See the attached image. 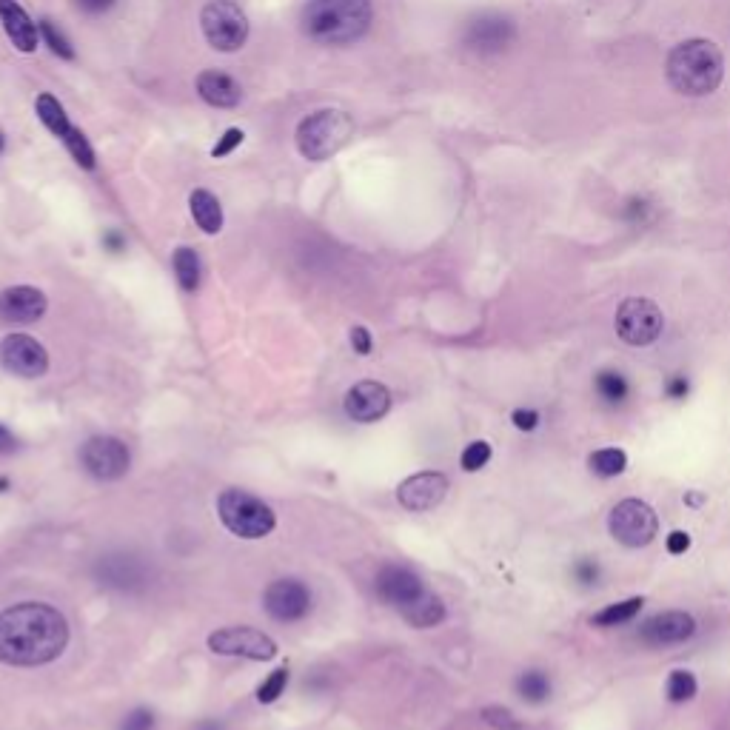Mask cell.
I'll list each match as a JSON object with an SVG mask.
<instances>
[{"mask_svg": "<svg viewBox=\"0 0 730 730\" xmlns=\"http://www.w3.org/2000/svg\"><path fill=\"white\" fill-rule=\"evenodd\" d=\"M3 149H6V137H3V132H0V154H3Z\"/></svg>", "mask_w": 730, "mask_h": 730, "instance_id": "49", "label": "cell"}, {"mask_svg": "<svg viewBox=\"0 0 730 730\" xmlns=\"http://www.w3.org/2000/svg\"><path fill=\"white\" fill-rule=\"evenodd\" d=\"M49 300L35 286H12L0 291V323L6 326H29L46 314Z\"/></svg>", "mask_w": 730, "mask_h": 730, "instance_id": "15", "label": "cell"}, {"mask_svg": "<svg viewBox=\"0 0 730 730\" xmlns=\"http://www.w3.org/2000/svg\"><path fill=\"white\" fill-rule=\"evenodd\" d=\"M9 488H12V482L6 480V477H0V494H3V491H9Z\"/></svg>", "mask_w": 730, "mask_h": 730, "instance_id": "48", "label": "cell"}, {"mask_svg": "<svg viewBox=\"0 0 730 730\" xmlns=\"http://www.w3.org/2000/svg\"><path fill=\"white\" fill-rule=\"evenodd\" d=\"M197 92L209 106H217V109H234L243 100L240 83L226 72H214V69L197 77Z\"/></svg>", "mask_w": 730, "mask_h": 730, "instance_id": "21", "label": "cell"}, {"mask_svg": "<svg viewBox=\"0 0 730 730\" xmlns=\"http://www.w3.org/2000/svg\"><path fill=\"white\" fill-rule=\"evenodd\" d=\"M374 591H377V596L383 599L385 605L403 611L411 599L423 594L425 585L414 571L400 568V565H385L383 571L377 574V579H374Z\"/></svg>", "mask_w": 730, "mask_h": 730, "instance_id": "18", "label": "cell"}, {"mask_svg": "<svg viewBox=\"0 0 730 730\" xmlns=\"http://www.w3.org/2000/svg\"><path fill=\"white\" fill-rule=\"evenodd\" d=\"M35 109H38V117L40 123L52 132L55 137H63L72 132V123H69V115H66V109L60 106L58 97L52 95H40L38 103H35Z\"/></svg>", "mask_w": 730, "mask_h": 730, "instance_id": "26", "label": "cell"}, {"mask_svg": "<svg viewBox=\"0 0 730 730\" xmlns=\"http://www.w3.org/2000/svg\"><path fill=\"white\" fill-rule=\"evenodd\" d=\"M189 209H192L194 223L206 231V234H217V231L223 229V206H220V200L212 192H206V189L192 192Z\"/></svg>", "mask_w": 730, "mask_h": 730, "instance_id": "23", "label": "cell"}, {"mask_svg": "<svg viewBox=\"0 0 730 730\" xmlns=\"http://www.w3.org/2000/svg\"><path fill=\"white\" fill-rule=\"evenodd\" d=\"M203 35L217 52H237L249 38V18L231 0H212L200 15Z\"/></svg>", "mask_w": 730, "mask_h": 730, "instance_id": "6", "label": "cell"}, {"mask_svg": "<svg viewBox=\"0 0 730 730\" xmlns=\"http://www.w3.org/2000/svg\"><path fill=\"white\" fill-rule=\"evenodd\" d=\"M351 348L365 357V354H371V331L365 326H354L351 328Z\"/></svg>", "mask_w": 730, "mask_h": 730, "instance_id": "42", "label": "cell"}, {"mask_svg": "<svg viewBox=\"0 0 730 730\" xmlns=\"http://www.w3.org/2000/svg\"><path fill=\"white\" fill-rule=\"evenodd\" d=\"M243 137H246V135H243L240 129H229L226 135L220 137V143L214 146L212 154H214V157H226V154H231L234 149H237V146H240V143H243Z\"/></svg>", "mask_w": 730, "mask_h": 730, "instance_id": "39", "label": "cell"}, {"mask_svg": "<svg viewBox=\"0 0 730 730\" xmlns=\"http://www.w3.org/2000/svg\"><path fill=\"white\" fill-rule=\"evenodd\" d=\"M488 460H491V445H488L485 440H477V442H468V445H465V451H462V457H460V465H462V471L474 474V471L485 468Z\"/></svg>", "mask_w": 730, "mask_h": 730, "instance_id": "34", "label": "cell"}, {"mask_svg": "<svg viewBox=\"0 0 730 730\" xmlns=\"http://www.w3.org/2000/svg\"><path fill=\"white\" fill-rule=\"evenodd\" d=\"M12 451H18V437L6 425H0V454H12Z\"/></svg>", "mask_w": 730, "mask_h": 730, "instance_id": "44", "label": "cell"}, {"mask_svg": "<svg viewBox=\"0 0 730 730\" xmlns=\"http://www.w3.org/2000/svg\"><path fill=\"white\" fill-rule=\"evenodd\" d=\"M696 634V619L685 611H665V614L651 616L642 628L639 636L642 642L654 645V648H665V645H682Z\"/></svg>", "mask_w": 730, "mask_h": 730, "instance_id": "17", "label": "cell"}, {"mask_svg": "<svg viewBox=\"0 0 730 730\" xmlns=\"http://www.w3.org/2000/svg\"><path fill=\"white\" fill-rule=\"evenodd\" d=\"M665 548H668V554H673V557L685 554L691 548V534L688 531H671L668 539H665Z\"/></svg>", "mask_w": 730, "mask_h": 730, "instance_id": "41", "label": "cell"}, {"mask_svg": "<svg viewBox=\"0 0 730 730\" xmlns=\"http://www.w3.org/2000/svg\"><path fill=\"white\" fill-rule=\"evenodd\" d=\"M482 719H485V725H491V728L497 730H519V719L514 713L508 711V708H500V705H491V708H482Z\"/></svg>", "mask_w": 730, "mask_h": 730, "instance_id": "36", "label": "cell"}, {"mask_svg": "<svg viewBox=\"0 0 730 730\" xmlns=\"http://www.w3.org/2000/svg\"><path fill=\"white\" fill-rule=\"evenodd\" d=\"M38 29H40V35L46 38V43H49V49H52L58 58L75 60V49H72V43L63 38V32H60V29H55V23H52V20H40Z\"/></svg>", "mask_w": 730, "mask_h": 730, "instance_id": "35", "label": "cell"}, {"mask_svg": "<svg viewBox=\"0 0 730 730\" xmlns=\"http://www.w3.org/2000/svg\"><path fill=\"white\" fill-rule=\"evenodd\" d=\"M286 685H289V671H286V668H277L269 679L260 682V688H257V702H260V705L277 702V699L283 696V691H286Z\"/></svg>", "mask_w": 730, "mask_h": 730, "instance_id": "33", "label": "cell"}, {"mask_svg": "<svg viewBox=\"0 0 730 730\" xmlns=\"http://www.w3.org/2000/svg\"><path fill=\"white\" fill-rule=\"evenodd\" d=\"M616 334L622 343L628 346H651L662 337V328H665V317H662V308L656 306L654 300L648 297H628L622 306L616 308Z\"/></svg>", "mask_w": 730, "mask_h": 730, "instance_id": "7", "label": "cell"}, {"mask_svg": "<svg viewBox=\"0 0 730 730\" xmlns=\"http://www.w3.org/2000/svg\"><path fill=\"white\" fill-rule=\"evenodd\" d=\"M400 614H403V619L411 628H434V625H440L445 619V605H442V599L437 594L423 591L417 599H411Z\"/></svg>", "mask_w": 730, "mask_h": 730, "instance_id": "22", "label": "cell"}, {"mask_svg": "<svg viewBox=\"0 0 730 730\" xmlns=\"http://www.w3.org/2000/svg\"><path fill=\"white\" fill-rule=\"evenodd\" d=\"M0 23H3V32L9 35L12 46L18 52H35L38 49V23L23 12L18 0H0Z\"/></svg>", "mask_w": 730, "mask_h": 730, "instance_id": "20", "label": "cell"}, {"mask_svg": "<svg viewBox=\"0 0 730 730\" xmlns=\"http://www.w3.org/2000/svg\"><path fill=\"white\" fill-rule=\"evenodd\" d=\"M539 411H534V408H517L514 414H511V423L517 425L519 431H534L539 425Z\"/></svg>", "mask_w": 730, "mask_h": 730, "instance_id": "40", "label": "cell"}, {"mask_svg": "<svg viewBox=\"0 0 730 730\" xmlns=\"http://www.w3.org/2000/svg\"><path fill=\"white\" fill-rule=\"evenodd\" d=\"M120 730H154V713L149 708H135L123 719Z\"/></svg>", "mask_w": 730, "mask_h": 730, "instance_id": "38", "label": "cell"}, {"mask_svg": "<svg viewBox=\"0 0 730 730\" xmlns=\"http://www.w3.org/2000/svg\"><path fill=\"white\" fill-rule=\"evenodd\" d=\"M588 468L594 471L596 477L611 480V477H619L628 468V454L622 448H599V451H594L588 457Z\"/></svg>", "mask_w": 730, "mask_h": 730, "instance_id": "28", "label": "cell"}, {"mask_svg": "<svg viewBox=\"0 0 730 730\" xmlns=\"http://www.w3.org/2000/svg\"><path fill=\"white\" fill-rule=\"evenodd\" d=\"M642 605H645L642 596H631V599H625V602L605 605L599 614L591 616V625H596V628H616V625H625V622H631V619L642 611Z\"/></svg>", "mask_w": 730, "mask_h": 730, "instance_id": "25", "label": "cell"}, {"mask_svg": "<svg viewBox=\"0 0 730 730\" xmlns=\"http://www.w3.org/2000/svg\"><path fill=\"white\" fill-rule=\"evenodd\" d=\"M172 266L180 289L197 291V286H200V257H197V251L189 249V246H180L174 251Z\"/></svg>", "mask_w": 730, "mask_h": 730, "instance_id": "27", "label": "cell"}, {"mask_svg": "<svg viewBox=\"0 0 730 730\" xmlns=\"http://www.w3.org/2000/svg\"><path fill=\"white\" fill-rule=\"evenodd\" d=\"M722 75H725V60L711 40H685L668 58V80L679 95H711L722 83Z\"/></svg>", "mask_w": 730, "mask_h": 730, "instance_id": "3", "label": "cell"}, {"mask_svg": "<svg viewBox=\"0 0 730 730\" xmlns=\"http://www.w3.org/2000/svg\"><path fill=\"white\" fill-rule=\"evenodd\" d=\"M103 246H109L112 251H120L123 249V237H120L117 231H109V234L103 237Z\"/></svg>", "mask_w": 730, "mask_h": 730, "instance_id": "45", "label": "cell"}, {"mask_svg": "<svg viewBox=\"0 0 730 730\" xmlns=\"http://www.w3.org/2000/svg\"><path fill=\"white\" fill-rule=\"evenodd\" d=\"M511 40H514V23L500 15H482V18L471 20L465 29V46L480 55L502 52Z\"/></svg>", "mask_w": 730, "mask_h": 730, "instance_id": "19", "label": "cell"}, {"mask_svg": "<svg viewBox=\"0 0 730 730\" xmlns=\"http://www.w3.org/2000/svg\"><path fill=\"white\" fill-rule=\"evenodd\" d=\"M63 146H66V152L75 157L77 166H83V169H95V149H92V143L86 140V135L72 126V132L63 137Z\"/></svg>", "mask_w": 730, "mask_h": 730, "instance_id": "31", "label": "cell"}, {"mask_svg": "<svg viewBox=\"0 0 730 730\" xmlns=\"http://www.w3.org/2000/svg\"><path fill=\"white\" fill-rule=\"evenodd\" d=\"M69 645V622L46 602H20L0 611V662L38 668L55 662Z\"/></svg>", "mask_w": 730, "mask_h": 730, "instance_id": "1", "label": "cell"}, {"mask_svg": "<svg viewBox=\"0 0 730 730\" xmlns=\"http://www.w3.org/2000/svg\"><path fill=\"white\" fill-rule=\"evenodd\" d=\"M371 26V0H308L303 29L323 46H346Z\"/></svg>", "mask_w": 730, "mask_h": 730, "instance_id": "2", "label": "cell"}, {"mask_svg": "<svg viewBox=\"0 0 730 730\" xmlns=\"http://www.w3.org/2000/svg\"><path fill=\"white\" fill-rule=\"evenodd\" d=\"M194 730H223V722H217V719H203V722H197Z\"/></svg>", "mask_w": 730, "mask_h": 730, "instance_id": "46", "label": "cell"}, {"mask_svg": "<svg viewBox=\"0 0 730 730\" xmlns=\"http://www.w3.org/2000/svg\"><path fill=\"white\" fill-rule=\"evenodd\" d=\"M95 579L103 588H112V591H140L146 588L149 582V565L135 554H126V551H115V554H106L95 562Z\"/></svg>", "mask_w": 730, "mask_h": 730, "instance_id": "13", "label": "cell"}, {"mask_svg": "<svg viewBox=\"0 0 730 730\" xmlns=\"http://www.w3.org/2000/svg\"><path fill=\"white\" fill-rule=\"evenodd\" d=\"M209 651L220 656H240L251 662H269L277 656V642L249 625H231L209 636Z\"/></svg>", "mask_w": 730, "mask_h": 730, "instance_id": "10", "label": "cell"}, {"mask_svg": "<svg viewBox=\"0 0 730 730\" xmlns=\"http://www.w3.org/2000/svg\"><path fill=\"white\" fill-rule=\"evenodd\" d=\"M662 391H665V397L668 400H685L688 394H691V380L685 377V374H671L668 380H665V385H662Z\"/></svg>", "mask_w": 730, "mask_h": 730, "instance_id": "37", "label": "cell"}, {"mask_svg": "<svg viewBox=\"0 0 730 730\" xmlns=\"http://www.w3.org/2000/svg\"><path fill=\"white\" fill-rule=\"evenodd\" d=\"M217 517L240 539L269 537L277 525V517L269 505L240 488H229L217 497Z\"/></svg>", "mask_w": 730, "mask_h": 730, "instance_id": "5", "label": "cell"}, {"mask_svg": "<svg viewBox=\"0 0 730 730\" xmlns=\"http://www.w3.org/2000/svg\"><path fill=\"white\" fill-rule=\"evenodd\" d=\"M571 577L577 579L582 588H594L602 582L605 571H602V562L596 557H579L574 565H571Z\"/></svg>", "mask_w": 730, "mask_h": 730, "instance_id": "32", "label": "cell"}, {"mask_svg": "<svg viewBox=\"0 0 730 730\" xmlns=\"http://www.w3.org/2000/svg\"><path fill=\"white\" fill-rule=\"evenodd\" d=\"M608 531L625 548H645L659 534V519L648 502L631 497V500L616 502L608 517Z\"/></svg>", "mask_w": 730, "mask_h": 730, "instance_id": "8", "label": "cell"}, {"mask_svg": "<svg viewBox=\"0 0 730 730\" xmlns=\"http://www.w3.org/2000/svg\"><path fill=\"white\" fill-rule=\"evenodd\" d=\"M354 135V120L343 109H320L297 126V149L306 160H328Z\"/></svg>", "mask_w": 730, "mask_h": 730, "instance_id": "4", "label": "cell"}, {"mask_svg": "<svg viewBox=\"0 0 730 730\" xmlns=\"http://www.w3.org/2000/svg\"><path fill=\"white\" fill-rule=\"evenodd\" d=\"M0 365L15 377L38 380L49 371V351L29 334H9L0 340Z\"/></svg>", "mask_w": 730, "mask_h": 730, "instance_id": "11", "label": "cell"}, {"mask_svg": "<svg viewBox=\"0 0 730 730\" xmlns=\"http://www.w3.org/2000/svg\"><path fill=\"white\" fill-rule=\"evenodd\" d=\"M519 699L528 705H542L551 696V679L545 671H522L517 679Z\"/></svg>", "mask_w": 730, "mask_h": 730, "instance_id": "29", "label": "cell"}, {"mask_svg": "<svg viewBox=\"0 0 730 730\" xmlns=\"http://www.w3.org/2000/svg\"><path fill=\"white\" fill-rule=\"evenodd\" d=\"M311 591L300 579H277L263 594V608L274 622H300L311 614Z\"/></svg>", "mask_w": 730, "mask_h": 730, "instance_id": "12", "label": "cell"}, {"mask_svg": "<svg viewBox=\"0 0 730 730\" xmlns=\"http://www.w3.org/2000/svg\"><path fill=\"white\" fill-rule=\"evenodd\" d=\"M699 691V682L691 671H673L668 676V685H665V696L673 705H682V702H691Z\"/></svg>", "mask_w": 730, "mask_h": 730, "instance_id": "30", "label": "cell"}, {"mask_svg": "<svg viewBox=\"0 0 730 730\" xmlns=\"http://www.w3.org/2000/svg\"><path fill=\"white\" fill-rule=\"evenodd\" d=\"M445 494H448V477L440 471H420V474L400 482V488H397L400 505L414 511V514L437 508L445 500Z\"/></svg>", "mask_w": 730, "mask_h": 730, "instance_id": "14", "label": "cell"}, {"mask_svg": "<svg viewBox=\"0 0 730 730\" xmlns=\"http://www.w3.org/2000/svg\"><path fill=\"white\" fill-rule=\"evenodd\" d=\"M77 9H83L86 15H103L115 6V0H75Z\"/></svg>", "mask_w": 730, "mask_h": 730, "instance_id": "43", "label": "cell"}, {"mask_svg": "<svg viewBox=\"0 0 730 730\" xmlns=\"http://www.w3.org/2000/svg\"><path fill=\"white\" fill-rule=\"evenodd\" d=\"M702 500H705L702 494H685V502H688V505H702Z\"/></svg>", "mask_w": 730, "mask_h": 730, "instance_id": "47", "label": "cell"}, {"mask_svg": "<svg viewBox=\"0 0 730 730\" xmlns=\"http://www.w3.org/2000/svg\"><path fill=\"white\" fill-rule=\"evenodd\" d=\"M594 391L605 405H625L628 397H631V383H628V377L622 371L602 368V371H596Z\"/></svg>", "mask_w": 730, "mask_h": 730, "instance_id": "24", "label": "cell"}, {"mask_svg": "<svg viewBox=\"0 0 730 730\" xmlns=\"http://www.w3.org/2000/svg\"><path fill=\"white\" fill-rule=\"evenodd\" d=\"M343 405H346V414L354 423H377V420H383L388 408H391V391L383 383L365 380V383L348 388Z\"/></svg>", "mask_w": 730, "mask_h": 730, "instance_id": "16", "label": "cell"}, {"mask_svg": "<svg viewBox=\"0 0 730 730\" xmlns=\"http://www.w3.org/2000/svg\"><path fill=\"white\" fill-rule=\"evenodd\" d=\"M80 465L86 468L89 477L100 482H115L129 474L132 454L129 445L109 434H97L80 445Z\"/></svg>", "mask_w": 730, "mask_h": 730, "instance_id": "9", "label": "cell"}]
</instances>
